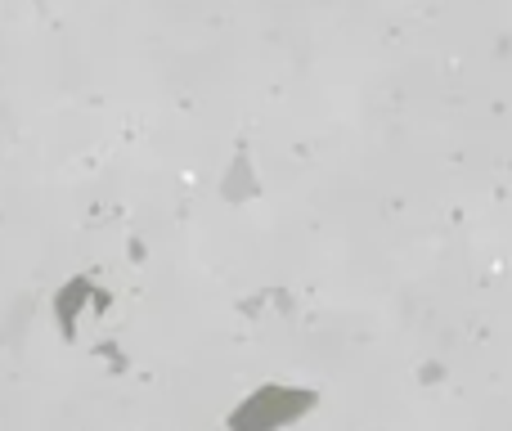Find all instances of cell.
<instances>
[{
	"instance_id": "1",
	"label": "cell",
	"mask_w": 512,
	"mask_h": 431,
	"mask_svg": "<svg viewBox=\"0 0 512 431\" xmlns=\"http://www.w3.org/2000/svg\"><path fill=\"white\" fill-rule=\"evenodd\" d=\"M315 405V391H301V387H261L234 409L230 427L234 431H279L288 427L292 418H301L306 409Z\"/></svg>"
},
{
	"instance_id": "2",
	"label": "cell",
	"mask_w": 512,
	"mask_h": 431,
	"mask_svg": "<svg viewBox=\"0 0 512 431\" xmlns=\"http://www.w3.org/2000/svg\"><path fill=\"white\" fill-rule=\"evenodd\" d=\"M221 194L230 198V203H248V198L261 194V185H256V162H252L248 144L234 149L230 167H225V180H221Z\"/></svg>"
},
{
	"instance_id": "3",
	"label": "cell",
	"mask_w": 512,
	"mask_h": 431,
	"mask_svg": "<svg viewBox=\"0 0 512 431\" xmlns=\"http://www.w3.org/2000/svg\"><path fill=\"white\" fill-rule=\"evenodd\" d=\"M86 292H90V279H68V283H63L59 301H54L63 333H72V319H77V310H81V301H86Z\"/></svg>"
}]
</instances>
